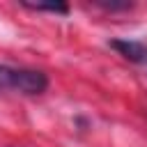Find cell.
I'll return each mask as SVG.
<instances>
[{
    "instance_id": "cell-2",
    "label": "cell",
    "mask_w": 147,
    "mask_h": 147,
    "mask_svg": "<svg viewBox=\"0 0 147 147\" xmlns=\"http://www.w3.org/2000/svg\"><path fill=\"white\" fill-rule=\"evenodd\" d=\"M110 46L124 55L126 60L136 62V64H147V44L142 41H129V39H113Z\"/></svg>"
},
{
    "instance_id": "cell-1",
    "label": "cell",
    "mask_w": 147,
    "mask_h": 147,
    "mask_svg": "<svg viewBox=\"0 0 147 147\" xmlns=\"http://www.w3.org/2000/svg\"><path fill=\"white\" fill-rule=\"evenodd\" d=\"M48 87V78L39 69H25V67H9L0 64V92H21L28 96L41 94Z\"/></svg>"
},
{
    "instance_id": "cell-3",
    "label": "cell",
    "mask_w": 147,
    "mask_h": 147,
    "mask_svg": "<svg viewBox=\"0 0 147 147\" xmlns=\"http://www.w3.org/2000/svg\"><path fill=\"white\" fill-rule=\"evenodd\" d=\"M23 7L34 9V11H55V14H67L69 11V5H64V2H48V5H30V2H23Z\"/></svg>"
}]
</instances>
